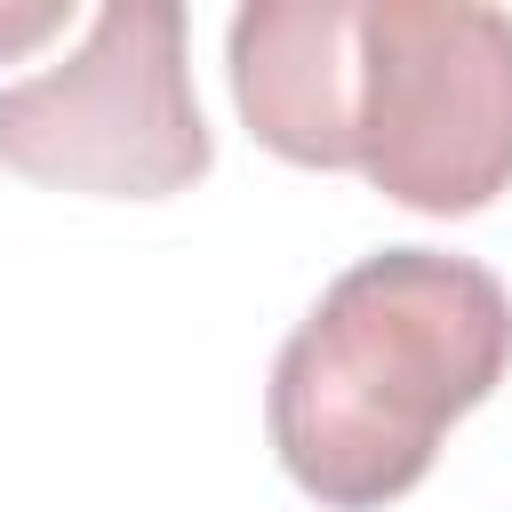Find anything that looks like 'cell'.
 Here are the masks:
<instances>
[{"mask_svg": "<svg viewBox=\"0 0 512 512\" xmlns=\"http://www.w3.org/2000/svg\"><path fill=\"white\" fill-rule=\"evenodd\" d=\"M352 16L360 0H248L232 16V104L264 152L352 168Z\"/></svg>", "mask_w": 512, "mask_h": 512, "instance_id": "277c9868", "label": "cell"}, {"mask_svg": "<svg viewBox=\"0 0 512 512\" xmlns=\"http://www.w3.org/2000/svg\"><path fill=\"white\" fill-rule=\"evenodd\" d=\"M216 160L176 0H112L88 16V40L0 88V168L96 192V200H168Z\"/></svg>", "mask_w": 512, "mask_h": 512, "instance_id": "3957f363", "label": "cell"}, {"mask_svg": "<svg viewBox=\"0 0 512 512\" xmlns=\"http://www.w3.org/2000/svg\"><path fill=\"white\" fill-rule=\"evenodd\" d=\"M512 368V288L448 248H376L288 328L264 392L280 472L328 512L408 496Z\"/></svg>", "mask_w": 512, "mask_h": 512, "instance_id": "6da1fadb", "label": "cell"}, {"mask_svg": "<svg viewBox=\"0 0 512 512\" xmlns=\"http://www.w3.org/2000/svg\"><path fill=\"white\" fill-rule=\"evenodd\" d=\"M352 168L416 216L488 208L512 184V16L480 0H360Z\"/></svg>", "mask_w": 512, "mask_h": 512, "instance_id": "7a4b0ae2", "label": "cell"}, {"mask_svg": "<svg viewBox=\"0 0 512 512\" xmlns=\"http://www.w3.org/2000/svg\"><path fill=\"white\" fill-rule=\"evenodd\" d=\"M72 16V0H32V8H0V56H16V48H32V40H48L56 24Z\"/></svg>", "mask_w": 512, "mask_h": 512, "instance_id": "5b68a950", "label": "cell"}]
</instances>
